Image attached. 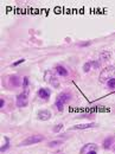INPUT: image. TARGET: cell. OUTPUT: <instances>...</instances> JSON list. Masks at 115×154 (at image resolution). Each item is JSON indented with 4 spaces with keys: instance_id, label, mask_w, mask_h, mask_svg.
<instances>
[{
    "instance_id": "obj_3",
    "label": "cell",
    "mask_w": 115,
    "mask_h": 154,
    "mask_svg": "<svg viewBox=\"0 0 115 154\" xmlns=\"http://www.w3.org/2000/svg\"><path fill=\"white\" fill-rule=\"evenodd\" d=\"M27 103H29V94H27V91H24V93H21L17 96V100H16L17 107L24 108V107L27 106Z\"/></svg>"
},
{
    "instance_id": "obj_18",
    "label": "cell",
    "mask_w": 115,
    "mask_h": 154,
    "mask_svg": "<svg viewBox=\"0 0 115 154\" xmlns=\"http://www.w3.org/2000/svg\"><path fill=\"white\" fill-rule=\"evenodd\" d=\"M21 85H23V88H24L25 90L29 88V77L27 76H25L23 78V84H21Z\"/></svg>"
},
{
    "instance_id": "obj_9",
    "label": "cell",
    "mask_w": 115,
    "mask_h": 154,
    "mask_svg": "<svg viewBox=\"0 0 115 154\" xmlns=\"http://www.w3.org/2000/svg\"><path fill=\"white\" fill-rule=\"evenodd\" d=\"M113 143H114V137H113V136H109V137H107V139L103 141V148L109 149Z\"/></svg>"
},
{
    "instance_id": "obj_5",
    "label": "cell",
    "mask_w": 115,
    "mask_h": 154,
    "mask_svg": "<svg viewBox=\"0 0 115 154\" xmlns=\"http://www.w3.org/2000/svg\"><path fill=\"white\" fill-rule=\"evenodd\" d=\"M37 95H38V97L43 98V100H48L51 95V91L49 89H46V88H40L38 90V93H37Z\"/></svg>"
},
{
    "instance_id": "obj_21",
    "label": "cell",
    "mask_w": 115,
    "mask_h": 154,
    "mask_svg": "<svg viewBox=\"0 0 115 154\" xmlns=\"http://www.w3.org/2000/svg\"><path fill=\"white\" fill-rule=\"evenodd\" d=\"M50 84H52V85H54L55 88H58V87H59V82H58L56 78H54V81H52V82H51Z\"/></svg>"
},
{
    "instance_id": "obj_13",
    "label": "cell",
    "mask_w": 115,
    "mask_h": 154,
    "mask_svg": "<svg viewBox=\"0 0 115 154\" xmlns=\"http://www.w3.org/2000/svg\"><path fill=\"white\" fill-rule=\"evenodd\" d=\"M10 82L14 87H19L20 85V78L17 75H12V76L10 77Z\"/></svg>"
},
{
    "instance_id": "obj_8",
    "label": "cell",
    "mask_w": 115,
    "mask_h": 154,
    "mask_svg": "<svg viewBox=\"0 0 115 154\" xmlns=\"http://www.w3.org/2000/svg\"><path fill=\"white\" fill-rule=\"evenodd\" d=\"M55 69H56V74H57L58 76H63V77L68 76V70L63 65H57Z\"/></svg>"
},
{
    "instance_id": "obj_10",
    "label": "cell",
    "mask_w": 115,
    "mask_h": 154,
    "mask_svg": "<svg viewBox=\"0 0 115 154\" xmlns=\"http://www.w3.org/2000/svg\"><path fill=\"white\" fill-rule=\"evenodd\" d=\"M112 57V52L110 51H102L100 54V60L102 62H106V60H109Z\"/></svg>"
},
{
    "instance_id": "obj_7",
    "label": "cell",
    "mask_w": 115,
    "mask_h": 154,
    "mask_svg": "<svg viewBox=\"0 0 115 154\" xmlns=\"http://www.w3.org/2000/svg\"><path fill=\"white\" fill-rule=\"evenodd\" d=\"M57 101H61L62 103L65 104L67 102L70 101V94H68V93H61L57 96Z\"/></svg>"
},
{
    "instance_id": "obj_12",
    "label": "cell",
    "mask_w": 115,
    "mask_h": 154,
    "mask_svg": "<svg viewBox=\"0 0 115 154\" xmlns=\"http://www.w3.org/2000/svg\"><path fill=\"white\" fill-rule=\"evenodd\" d=\"M92 149H95V151H97L96 145H94V143H88V145H85V146L82 148L81 154H84V153H85V151H87V152H89V151H92Z\"/></svg>"
},
{
    "instance_id": "obj_2",
    "label": "cell",
    "mask_w": 115,
    "mask_h": 154,
    "mask_svg": "<svg viewBox=\"0 0 115 154\" xmlns=\"http://www.w3.org/2000/svg\"><path fill=\"white\" fill-rule=\"evenodd\" d=\"M44 140V136L43 135H30L27 136L25 140L21 141L20 146H30V145H35V143H38V142H42Z\"/></svg>"
},
{
    "instance_id": "obj_14",
    "label": "cell",
    "mask_w": 115,
    "mask_h": 154,
    "mask_svg": "<svg viewBox=\"0 0 115 154\" xmlns=\"http://www.w3.org/2000/svg\"><path fill=\"white\" fill-rule=\"evenodd\" d=\"M4 139H5V145L0 148V151H1V152H6V151L10 148V139H8V137H6V136H5Z\"/></svg>"
},
{
    "instance_id": "obj_22",
    "label": "cell",
    "mask_w": 115,
    "mask_h": 154,
    "mask_svg": "<svg viewBox=\"0 0 115 154\" xmlns=\"http://www.w3.org/2000/svg\"><path fill=\"white\" fill-rule=\"evenodd\" d=\"M61 142H62V141H51V142L49 143V146H50V147H54V146H56V145H59Z\"/></svg>"
},
{
    "instance_id": "obj_6",
    "label": "cell",
    "mask_w": 115,
    "mask_h": 154,
    "mask_svg": "<svg viewBox=\"0 0 115 154\" xmlns=\"http://www.w3.org/2000/svg\"><path fill=\"white\" fill-rule=\"evenodd\" d=\"M51 119V113L49 110H39L38 112V120L40 121H48Z\"/></svg>"
},
{
    "instance_id": "obj_20",
    "label": "cell",
    "mask_w": 115,
    "mask_h": 154,
    "mask_svg": "<svg viewBox=\"0 0 115 154\" xmlns=\"http://www.w3.org/2000/svg\"><path fill=\"white\" fill-rule=\"evenodd\" d=\"M90 63H92V66H93L94 69H97V68H100V63H98V62H96V60H92Z\"/></svg>"
},
{
    "instance_id": "obj_4",
    "label": "cell",
    "mask_w": 115,
    "mask_h": 154,
    "mask_svg": "<svg viewBox=\"0 0 115 154\" xmlns=\"http://www.w3.org/2000/svg\"><path fill=\"white\" fill-rule=\"evenodd\" d=\"M94 127H96V125L92 122V123H82V125H76V126L71 127L70 129H71V131H75V129H79V131L82 129V131H83V129H89V128H94Z\"/></svg>"
},
{
    "instance_id": "obj_17",
    "label": "cell",
    "mask_w": 115,
    "mask_h": 154,
    "mask_svg": "<svg viewBox=\"0 0 115 154\" xmlns=\"http://www.w3.org/2000/svg\"><path fill=\"white\" fill-rule=\"evenodd\" d=\"M90 69H92V63H90V62L84 63V65H83V71H84V72H89Z\"/></svg>"
},
{
    "instance_id": "obj_27",
    "label": "cell",
    "mask_w": 115,
    "mask_h": 154,
    "mask_svg": "<svg viewBox=\"0 0 115 154\" xmlns=\"http://www.w3.org/2000/svg\"><path fill=\"white\" fill-rule=\"evenodd\" d=\"M113 149H114V152H115V145H114V147H113Z\"/></svg>"
},
{
    "instance_id": "obj_23",
    "label": "cell",
    "mask_w": 115,
    "mask_h": 154,
    "mask_svg": "<svg viewBox=\"0 0 115 154\" xmlns=\"http://www.w3.org/2000/svg\"><path fill=\"white\" fill-rule=\"evenodd\" d=\"M90 44H92L90 42H85V43H79L78 46H88V45H90Z\"/></svg>"
},
{
    "instance_id": "obj_25",
    "label": "cell",
    "mask_w": 115,
    "mask_h": 154,
    "mask_svg": "<svg viewBox=\"0 0 115 154\" xmlns=\"http://www.w3.org/2000/svg\"><path fill=\"white\" fill-rule=\"evenodd\" d=\"M24 60H25V59H19V60H17V62H14V63H13L12 65H13V66H17L18 64H20V63H23Z\"/></svg>"
},
{
    "instance_id": "obj_16",
    "label": "cell",
    "mask_w": 115,
    "mask_h": 154,
    "mask_svg": "<svg viewBox=\"0 0 115 154\" xmlns=\"http://www.w3.org/2000/svg\"><path fill=\"white\" fill-rule=\"evenodd\" d=\"M55 107L58 109V112H63V109H64V103H62L61 101H57V100H56V102H55Z\"/></svg>"
},
{
    "instance_id": "obj_15",
    "label": "cell",
    "mask_w": 115,
    "mask_h": 154,
    "mask_svg": "<svg viewBox=\"0 0 115 154\" xmlns=\"http://www.w3.org/2000/svg\"><path fill=\"white\" fill-rule=\"evenodd\" d=\"M107 87L109 88V89H112V90H114L115 89V77L113 78H110L108 82H107Z\"/></svg>"
},
{
    "instance_id": "obj_24",
    "label": "cell",
    "mask_w": 115,
    "mask_h": 154,
    "mask_svg": "<svg viewBox=\"0 0 115 154\" xmlns=\"http://www.w3.org/2000/svg\"><path fill=\"white\" fill-rule=\"evenodd\" d=\"M5 107V100L4 98H0V109Z\"/></svg>"
},
{
    "instance_id": "obj_19",
    "label": "cell",
    "mask_w": 115,
    "mask_h": 154,
    "mask_svg": "<svg viewBox=\"0 0 115 154\" xmlns=\"http://www.w3.org/2000/svg\"><path fill=\"white\" fill-rule=\"evenodd\" d=\"M62 128H63V125H62V123H59V125H57L56 127H54V132H55V133H58Z\"/></svg>"
},
{
    "instance_id": "obj_26",
    "label": "cell",
    "mask_w": 115,
    "mask_h": 154,
    "mask_svg": "<svg viewBox=\"0 0 115 154\" xmlns=\"http://www.w3.org/2000/svg\"><path fill=\"white\" fill-rule=\"evenodd\" d=\"M85 154H97L96 153V151L95 149H92V151H89V152H87Z\"/></svg>"
},
{
    "instance_id": "obj_11",
    "label": "cell",
    "mask_w": 115,
    "mask_h": 154,
    "mask_svg": "<svg viewBox=\"0 0 115 154\" xmlns=\"http://www.w3.org/2000/svg\"><path fill=\"white\" fill-rule=\"evenodd\" d=\"M54 78H55V76H54V74L51 72V71H45L44 72V81L46 82V83H51L52 81H54Z\"/></svg>"
},
{
    "instance_id": "obj_1",
    "label": "cell",
    "mask_w": 115,
    "mask_h": 154,
    "mask_svg": "<svg viewBox=\"0 0 115 154\" xmlns=\"http://www.w3.org/2000/svg\"><path fill=\"white\" fill-rule=\"evenodd\" d=\"M115 76V66L110 65V66H107L106 69H103L100 74V82L102 83H107L110 78H113Z\"/></svg>"
}]
</instances>
